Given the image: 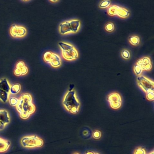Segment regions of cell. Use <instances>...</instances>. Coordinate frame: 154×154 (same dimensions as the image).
<instances>
[{
	"instance_id": "23",
	"label": "cell",
	"mask_w": 154,
	"mask_h": 154,
	"mask_svg": "<svg viewBox=\"0 0 154 154\" xmlns=\"http://www.w3.org/2000/svg\"><path fill=\"white\" fill-rule=\"evenodd\" d=\"M146 98L148 100L153 101L154 99V92H150L146 94Z\"/></svg>"
},
{
	"instance_id": "16",
	"label": "cell",
	"mask_w": 154,
	"mask_h": 154,
	"mask_svg": "<svg viewBox=\"0 0 154 154\" xmlns=\"http://www.w3.org/2000/svg\"><path fill=\"white\" fill-rule=\"evenodd\" d=\"M21 90V85L19 84L16 83L10 86V93L12 95H16L18 94Z\"/></svg>"
},
{
	"instance_id": "10",
	"label": "cell",
	"mask_w": 154,
	"mask_h": 154,
	"mask_svg": "<svg viewBox=\"0 0 154 154\" xmlns=\"http://www.w3.org/2000/svg\"><path fill=\"white\" fill-rule=\"evenodd\" d=\"M108 101L109 103L111 108L117 109L122 105V99L121 96L117 92L111 93L108 96Z\"/></svg>"
},
{
	"instance_id": "8",
	"label": "cell",
	"mask_w": 154,
	"mask_h": 154,
	"mask_svg": "<svg viewBox=\"0 0 154 154\" xmlns=\"http://www.w3.org/2000/svg\"><path fill=\"white\" fill-rule=\"evenodd\" d=\"M137 82L140 88L147 93L154 92V83L153 81L144 76H140L137 77Z\"/></svg>"
},
{
	"instance_id": "3",
	"label": "cell",
	"mask_w": 154,
	"mask_h": 154,
	"mask_svg": "<svg viewBox=\"0 0 154 154\" xmlns=\"http://www.w3.org/2000/svg\"><path fill=\"white\" fill-rule=\"evenodd\" d=\"M58 45L61 50L62 56L66 60L72 61L78 58V51L73 45L63 42H60Z\"/></svg>"
},
{
	"instance_id": "6",
	"label": "cell",
	"mask_w": 154,
	"mask_h": 154,
	"mask_svg": "<svg viewBox=\"0 0 154 154\" xmlns=\"http://www.w3.org/2000/svg\"><path fill=\"white\" fill-rule=\"evenodd\" d=\"M10 84L7 78L0 80V100L3 103H7L9 100Z\"/></svg>"
},
{
	"instance_id": "28",
	"label": "cell",
	"mask_w": 154,
	"mask_h": 154,
	"mask_svg": "<svg viewBox=\"0 0 154 154\" xmlns=\"http://www.w3.org/2000/svg\"><path fill=\"white\" fill-rule=\"evenodd\" d=\"M73 154H79V153H77V152H75V153H73Z\"/></svg>"
},
{
	"instance_id": "18",
	"label": "cell",
	"mask_w": 154,
	"mask_h": 154,
	"mask_svg": "<svg viewBox=\"0 0 154 154\" xmlns=\"http://www.w3.org/2000/svg\"><path fill=\"white\" fill-rule=\"evenodd\" d=\"M133 71H134L135 74L137 76L140 75L142 72H143V70L141 67L137 64H136L134 65V67H133Z\"/></svg>"
},
{
	"instance_id": "24",
	"label": "cell",
	"mask_w": 154,
	"mask_h": 154,
	"mask_svg": "<svg viewBox=\"0 0 154 154\" xmlns=\"http://www.w3.org/2000/svg\"><path fill=\"white\" fill-rule=\"evenodd\" d=\"M93 138L95 139H99L101 137V132L99 130H96L93 132L92 135Z\"/></svg>"
},
{
	"instance_id": "11",
	"label": "cell",
	"mask_w": 154,
	"mask_h": 154,
	"mask_svg": "<svg viewBox=\"0 0 154 154\" xmlns=\"http://www.w3.org/2000/svg\"><path fill=\"white\" fill-rule=\"evenodd\" d=\"M10 32L14 38H21L26 34L27 30L24 27L13 24L10 28Z\"/></svg>"
},
{
	"instance_id": "14",
	"label": "cell",
	"mask_w": 154,
	"mask_h": 154,
	"mask_svg": "<svg viewBox=\"0 0 154 154\" xmlns=\"http://www.w3.org/2000/svg\"><path fill=\"white\" fill-rule=\"evenodd\" d=\"M136 64L139 65L143 71H150L152 68L151 60L149 57H145L137 61Z\"/></svg>"
},
{
	"instance_id": "22",
	"label": "cell",
	"mask_w": 154,
	"mask_h": 154,
	"mask_svg": "<svg viewBox=\"0 0 154 154\" xmlns=\"http://www.w3.org/2000/svg\"><path fill=\"white\" fill-rule=\"evenodd\" d=\"M111 1L109 0H105L101 1L99 4V7L100 8H106L110 6Z\"/></svg>"
},
{
	"instance_id": "15",
	"label": "cell",
	"mask_w": 154,
	"mask_h": 154,
	"mask_svg": "<svg viewBox=\"0 0 154 154\" xmlns=\"http://www.w3.org/2000/svg\"><path fill=\"white\" fill-rule=\"evenodd\" d=\"M10 141L0 138V153H4L8 150L10 147Z\"/></svg>"
},
{
	"instance_id": "20",
	"label": "cell",
	"mask_w": 154,
	"mask_h": 154,
	"mask_svg": "<svg viewBox=\"0 0 154 154\" xmlns=\"http://www.w3.org/2000/svg\"><path fill=\"white\" fill-rule=\"evenodd\" d=\"M105 28L107 31L111 32L114 29V25L112 22H108L105 26Z\"/></svg>"
},
{
	"instance_id": "26",
	"label": "cell",
	"mask_w": 154,
	"mask_h": 154,
	"mask_svg": "<svg viewBox=\"0 0 154 154\" xmlns=\"http://www.w3.org/2000/svg\"><path fill=\"white\" fill-rule=\"evenodd\" d=\"M94 153H95V152H94V151L90 150V151H87L85 154H94Z\"/></svg>"
},
{
	"instance_id": "5",
	"label": "cell",
	"mask_w": 154,
	"mask_h": 154,
	"mask_svg": "<svg viewBox=\"0 0 154 154\" xmlns=\"http://www.w3.org/2000/svg\"><path fill=\"white\" fill-rule=\"evenodd\" d=\"M21 145L28 148L40 147L43 145V141L36 135L26 136L21 140Z\"/></svg>"
},
{
	"instance_id": "7",
	"label": "cell",
	"mask_w": 154,
	"mask_h": 154,
	"mask_svg": "<svg viewBox=\"0 0 154 154\" xmlns=\"http://www.w3.org/2000/svg\"><path fill=\"white\" fill-rule=\"evenodd\" d=\"M107 12L109 16H116L123 19L128 17L130 14L127 9L115 5L109 6L108 8Z\"/></svg>"
},
{
	"instance_id": "25",
	"label": "cell",
	"mask_w": 154,
	"mask_h": 154,
	"mask_svg": "<svg viewBox=\"0 0 154 154\" xmlns=\"http://www.w3.org/2000/svg\"><path fill=\"white\" fill-rule=\"evenodd\" d=\"M134 154H146V150L141 147H138L135 149Z\"/></svg>"
},
{
	"instance_id": "12",
	"label": "cell",
	"mask_w": 154,
	"mask_h": 154,
	"mask_svg": "<svg viewBox=\"0 0 154 154\" xmlns=\"http://www.w3.org/2000/svg\"><path fill=\"white\" fill-rule=\"evenodd\" d=\"M10 122L9 114L5 109L0 110V131L5 129L6 126Z\"/></svg>"
},
{
	"instance_id": "17",
	"label": "cell",
	"mask_w": 154,
	"mask_h": 154,
	"mask_svg": "<svg viewBox=\"0 0 154 154\" xmlns=\"http://www.w3.org/2000/svg\"><path fill=\"white\" fill-rule=\"evenodd\" d=\"M129 41L132 45L133 46H137L139 44L140 40L138 36L132 35L129 37Z\"/></svg>"
},
{
	"instance_id": "2",
	"label": "cell",
	"mask_w": 154,
	"mask_h": 154,
	"mask_svg": "<svg viewBox=\"0 0 154 154\" xmlns=\"http://www.w3.org/2000/svg\"><path fill=\"white\" fill-rule=\"evenodd\" d=\"M63 105L72 114H75L79 112L81 104L76 97L75 90H71L67 92L63 99Z\"/></svg>"
},
{
	"instance_id": "19",
	"label": "cell",
	"mask_w": 154,
	"mask_h": 154,
	"mask_svg": "<svg viewBox=\"0 0 154 154\" xmlns=\"http://www.w3.org/2000/svg\"><path fill=\"white\" fill-rule=\"evenodd\" d=\"M9 104L12 106L16 107L19 102V99L15 97H11L9 98L8 100Z\"/></svg>"
},
{
	"instance_id": "21",
	"label": "cell",
	"mask_w": 154,
	"mask_h": 154,
	"mask_svg": "<svg viewBox=\"0 0 154 154\" xmlns=\"http://www.w3.org/2000/svg\"><path fill=\"white\" fill-rule=\"evenodd\" d=\"M121 56L124 59H129L130 58V53L128 50L123 49L121 52Z\"/></svg>"
},
{
	"instance_id": "27",
	"label": "cell",
	"mask_w": 154,
	"mask_h": 154,
	"mask_svg": "<svg viewBox=\"0 0 154 154\" xmlns=\"http://www.w3.org/2000/svg\"><path fill=\"white\" fill-rule=\"evenodd\" d=\"M154 154V150H153L152 152H150V153H149V154Z\"/></svg>"
},
{
	"instance_id": "9",
	"label": "cell",
	"mask_w": 154,
	"mask_h": 154,
	"mask_svg": "<svg viewBox=\"0 0 154 154\" xmlns=\"http://www.w3.org/2000/svg\"><path fill=\"white\" fill-rule=\"evenodd\" d=\"M43 60L47 64H49L52 67L57 68L61 65V59L56 53L51 51H47L43 54Z\"/></svg>"
},
{
	"instance_id": "13",
	"label": "cell",
	"mask_w": 154,
	"mask_h": 154,
	"mask_svg": "<svg viewBox=\"0 0 154 154\" xmlns=\"http://www.w3.org/2000/svg\"><path fill=\"white\" fill-rule=\"evenodd\" d=\"M28 73V69L26 66L24 61H18L16 66V68L14 71L15 75L17 76L25 75Z\"/></svg>"
},
{
	"instance_id": "29",
	"label": "cell",
	"mask_w": 154,
	"mask_h": 154,
	"mask_svg": "<svg viewBox=\"0 0 154 154\" xmlns=\"http://www.w3.org/2000/svg\"><path fill=\"white\" fill-rule=\"evenodd\" d=\"M94 154H99L98 153H96V152H95V153H94Z\"/></svg>"
},
{
	"instance_id": "1",
	"label": "cell",
	"mask_w": 154,
	"mask_h": 154,
	"mask_svg": "<svg viewBox=\"0 0 154 154\" xmlns=\"http://www.w3.org/2000/svg\"><path fill=\"white\" fill-rule=\"evenodd\" d=\"M16 109L19 117L23 119H27L35 112L36 108L33 103L31 95L29 93L22 94L19 99Z\"/></svg>"
},
{
	"instance_id": "4",
	"label": "cell",
	"mask_w": 154,
	"mask_h": 154,
	"mask_svg": "<svg viewBox=\"0 0 154 154\" xmlns=\"http://www.w3.org/2000/svg\"><path fill=\"white\" fill-rule=\"evenodd\" d=\"M80 20L73 19L70 21H65L61 23L59 25V32L61 34H67L76 33L80 28Z\"/></svg>"
}]
</instances>
